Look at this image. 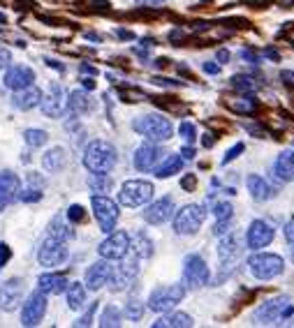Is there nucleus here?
Instances as JSON below:
<instances>
[{
  "mask_svg": "<svg viewBox=\"0 0 294 328\" xmlns=\"http://www.w3.org/2000/svg\"><path fill=\"white\" fill-rule=\"evenodd\" d=\"M19 199L26 201V204H30V201H40V199H42V192H40V190H26V192L19 194Z\"/></svg>",
  "mask_w": 294,
  "mask_h": 328,
  "instance_id": "c03bdc74",
  "label": "nucleus"
},
{
  "mask_svg": "<svg viewBox=\"0 0 294 328\" xmlns=\"http://www.w3.org/2000/svg\"><path fill=\"white\" fill-rule=\"evenodd\" d=\"M202 70L206 72V74H220V65H215V62H204V65H202Z\"/></svg>",
  "mask_w": 294,
  "mask_h": 328,
  "instance_id": "864d4df0",
  "label": "nucleus"
},
{
  "mask_svg": "<svg viewBox=\"0 0 294 328\" xmlns=\"http://www.w3.org/2000/svg\"><path fill=\"white\" fill-rule=\"evenodd\" d=\"M88 187L93 192H98V194H105V192L111 190V178L107 174H93L88 178Z\"/></svg>",
  "mask_w": 294,
  "mask_h": 328,
  "instance_id": "e433bc0d",
  "label": "nucleus"
},
{
  "mask_svg": "<svg viewBox=\"0 0 294 328\" xmlns=\"http://www.w3.org/2000/svg\"><path fill=\"white\" fill-rule=\"evenodd\" d=\"M49 236H51V238H58V240H67V238H72L70 227L65 224V220H63L61 215L51 220V224H49Z\"/></svg>",
  "mask_w": 294,
  "mask_h": 328,
  "instance_id": "c9c22d12",
  "label": "nucleus"
},
{
  "mask_svg": "<svg viewBox=\"0 0 294 328\" xmlns=\"http://www.w3.org/2000/svg\"><path fill=\"white\" fill-rule=\"evenodd\" d=\"M125 317L130 321H139L144 317V303L137 301V298L127 301V305H125Z\"/></svg>",
  "mask_w": 294,
  "mask_h": 328,
  "instance_id": "ea45409f",
  "label": "nucleus"
},
{
  "mask_svg": "<svg viewBox=\"0 0 294 328\" xmlns=\"http://www.w3.org/2000/svg\"><path fill=\"white\" fill-rule=\"evenodd\" d=\"M137 5H144V7H158L162 2H167V0H134Z\"/></svg>",
  "mask_w": 294,
  "mask_h": 328,
  "instance_id": "5fc2aeb1",
  "label": "nucleus"
},
{
  "mask_svg": "<svg viewBox=\"0 0 294 328\" xmlns=\"http://www.w3.org/2000/svg\"><path fill=\"white\" fill-rule=\"evenodd\" d=\"M23 139H26V143L30 148H40V146H44V143L49 141V134H46L44 130H26V132H23Z\"/></svg>",
  "mask_w": 294,
  "mask_h": 328,
  "instance_id": "4c0bfd02",
  "label": "nucleus"
},
{
  "mask_svg": "<svg viewBox=\"0 0 294 328\" xmlns=\"http://www.w3.org/2000/svg\"><path fill=\"white\" fill-rule=\"evenodd\" d=\"M273 236H276V231H273V227L269 222L255 220V222H250L248 231H246V245L257 252V250H264L267 245H271Z\"/></svg>",
  "mask_w": 294,
  "mask_h": 328,
  "instance_id": "4468645a",
  "label": "nucleus"
},
{
  "mask_svg": "<svg viewBox=\"0 0 294 328\" xmlns=\"http://www.w3.org/2000/svg\"><path fill=\"white\" fill-rule=\"evenodd\" d=\"M181 169H183V157H181V155H169V157H165L153 171H155L158 178H169V176H174V174H181Z\"/></svg>",
  "mask_w": 294,
  "mask_h": 328,
  "instance_id": "7c9ffc66",
  "label": "nucleus"
},
{
  "mask_svg": "<svg viewBox=\"0 0 294 328\" xmlns=\"http://www.w3.org/2000/svg\"><path fill=\"white\" fill-rule=\"evenodd\" d=\"M12 257V252H9V248L5 245V243H0V268H5V264H7V259Z\"/></svg>",
  "mask_w": 294,
  "mask_h": 328,
  "instance_id": "8fccbe9b",
  "label": "nucleus"
},
{
  "mask_svg": "<svg viewBox=\"0 0 294 328\" xmlns=\"http://www.w3.org/2000/svg\"><path fill=\"white\" fill-rule=\"evenodd\" d=\"M65 293H67V308L70 310H81L84 308V303H86V284L70 282Z\"/></svg>",
  "mask_w": 294,
  "mask_h": 328,
  "instance_id": "2f4dec72",
  "label": "nucleus"
},
{
  "mask_svg": "<svg viewBox=\"0 0 294 328\" xmlns=\"http://www.w3.org/2000/svg\"><path fill=\"white\" fill-rule=\"evenodd\" d=\"M246 187H248L250 196H252L255 201H269V199L276 196V190L269 185V180H264V178L257 176V174H250V176L246 178Z\"/></svg>",
  "mask_w": 294,
  "mask_h": 328,
  "instance_id": "393cba45",
  "label": "nucleus"
},
{
  "mask_svg": "<svg viewBox=\"0 0 294 328\" xmlns=\"http://www.w3.org/2000/svg\"><path fill=\"white\" fill-rule=\"evenodd\" d=\"M215 58H218L220 65H225V62H230V51H227V49H220V51L215 54Z\"/></svg>",
  "mask_w": 294,
  "mask_h": 328,
  "instance_id": "4d7b16f0",
  "label": "nucleus"
},
{
  "mask_svg": "<svg viewBox=\"0 0 294 328\" xmlns=\"http://www.w3.org/2000/svg\"><path fill=\"white\" fill-rule=\"evenodd\" d=\"M285 240L294 248V220H290L285 224Z\"/></svg>",
  "mask_w": 294,
  "mask_h": 328,
  "instance_id": "603ef678",
  "label": "nucleus"
},
{
  "mask_svg": "<svg viewBox=\"0 0 294 328\" xmlns=\"http://www.w3.org/2000/svg\"><path fill=\"white\" fill-rule=\"evenodd\" d=\"M211 213L215 215V222H232L234 208H232V204H227V201H220V204L213 206V211H211Z\"/></svg>",
  "mask_w": 294,
  "mask_h": 328,
  "instance_id": "58836bf2",
  "label": "nucleus"
},
{
  "mask_svg": "<svg viewBox=\"0 0 294 328\" xmlns=\"http://www.w3.org/2000/svg\"><path fill=\"white\" fill-rule=\"evenodd\" d=\"M153 185L148 180H125L121 192H118V201L125 208H139V206L148 204L153 199Z\"/></svg>",
  "mask_w": 294,
  "mask_h": 328,
  "instance_id": "0eeeda50",
  "label": "nucleus"
},
{
  "mask_svg": "<svg viewBox=\"0 0 294 328\" xmlns=\"http://www.w3.org/2000/svg\"><path fill=\"white\" fill-rule=\"evenodd\" d=\"M44 314H46V293L42 291L30 293L28 301L23 303V310H21V324L23 326H37L44 319Z\"/></svg>",
  "mask_w": 294,
  "mask_h": 328,
  "instance_id": "2eb2a0df",
  "label": "nucleus"
},
{
  "mask_svg": "<svg viewBox=\"0 0 294 328\" xmlns=\"http://www.w3.org/2000/svg\"><path fill=\"white\" fill-rule=\"evenodd\" d=\"M130 252H132L134 257H139V259L153 257V243H151V238H148L144 231L134 233L132 238H130Z\"/></svg>",
  "mask_w": 294,
  "mask_h": 328,
  "instance_id": "c756f323",
  "label": "nucleus"
},
{
  "mask_svg": "<svg viewBox=\"0 0 294 328\" xmlns=\"http://www.w3.org/2000/svg\"><path fill=\"white\" fill-rule=\"evenodd\" d=\"M84 217H86V213H84V208H81L79 204H74V206L67 208V220H70V222L77 224V222H84Z\"/></svg>",
  "mask_w": 294,
  "mask_h": 328,
  "instance_id": "37998d69",
  "label": "nucleus"
},
{
  "mask_svg": "<svg viewBox=\"0 0 294 328\" xmlns=\"http://www.w3.org/2000/svg\"><path fill=\"white\" fill-rule=\"evenodd\" d=\"M111 268L114 266L109 264V259H100V261H95V264L86 270V277H84L86 289H90V291L102 289V287L109 282V277H111Z\"/></svg>",
  "mask_w": 294,
  "mask_h": 328,
  "instance_id": "a211bd4d",
  "label": "nucleus"
},
{
  "mask_svg": "<svg viewBox=\"0 0 294 328\" xmlns=\"http://www.w3.org/2000/svg\"><path fill=\"white\" fill-rule=\"evenodd\" d=\"M225 107L239 116H252L259 109V102L252 97V93H239L236 97H227Z\"/></svg>",
  "mask_w": 294,
  "mask_h": 328,
  "instance_id": "4be33fe9",
  "label": "nucleus"
},
{
  "mask_svg": "<svg viewBox=\"0 0 294 328\" xmlns=\"http://www.w3.org/2000/svg\"><path fill=\"white\" fill-rule=\"evenodd\" d=\"M70 257V252H67V245H65V240H58V238H49L42 243V248L37 252V261L46 268H56L65 264Z\"/></svg>",
  "mask_w": 294,
  "mask_h": 328,
  "instance_id": "f8f14e48",
  "label": "nucleus"
},
{
  "mask_svg": "<svg viewBox=\"0 0 294 328\" xmlns=\"http://www.w3.org/2000/svg\"><path fill=\"white\" fill-rule=\"evenodd\" d=\"M186 298V284H169V287H155L148 296V310L153 312H169Z\"/></svg>",
  "mask_w": 294,
  "mask_h": 328,
  "instance_id": "423d86ee",
  "label": "nucleus"
},
{
  "mask_svg": "<svg viewBox=\"0 0 294 328\" xmlns=\"http://www.w3.org/2000/svg\"><path fill=\"white\" fill-rule=\"evenodd\" d=\"M181 155H183V160H192V157H195V148H192V146L188 143L186 148L181 151Z\"/></svg>",
  "mask_w": 294,
  "mask_h": 328,
  "instance_id": "13d9d810",
  "label": "nucleus"
},
{
  "mask_svg": "<svg viewBox=\"0 0 294 328\" xmlns=\"http://www.w3.org/2000/svg\"><path fill=\"white\" fill-rule=\"evenodd\" d=\"M81 72H88V74H98L95 67H90V65H81Z\"/></svg>",
  "mask_w": 294,
  "mask_h": 328,
  "instance_id": "e2e57ef3",
  "label": "nucleus"
},
{
  "mask_svg": "<svg viewBox=\"0 0 294 328\" xmlns=\"http://www.w3.org/2000/svg\"><path fill=\"white\" fill-rule=\"evenodd\" d=\"M287 155H290V160L294 162V148H292V151H287Z\"/></svg>",
  "mask_w": 294,
  "mask_h": 328,
  "instance_id": "338daca9",
  "label": "nucleus"
},
{
  "mask_svg": "<svg viewBox=\"0 0 294 328\" xmlns=\"http://www.w3.org/2000/svg\"><path fill=\"white\" fill-rule=\"evenodd\" d=\"M67 284H70V280L63 273H44L37 277V289L42 293H46V296H49V293H51V296L63 293L67 289Z\"/></svg>",
  "mask_w": 294,
  "mask_h": 328,
  "instance_id": "b1692460",
  "label": "nucleus"
},
{
  "mask_svg": "<svg viewBox=\"0 0 294 328\" xmlns=\"http://www.w3.org/2000/svg\"><path fill=\"white\" fill-rule=\"evenodd\" d=\"M40 109L49 118H61L67 111V97H65V90H63L61 83H54L51 90H49V95H42Z\"/></svg>",
  "mask_w": 294,
  "mask_h": 328,
  "instance_id": "f3484780",
  "label": "nucleus"
},
{
  "mask_svg": "<svg viewBox=\"0 0 294 328\" xmlns=\"http://www.w3.org/2000/svg\"><path fill=\"white\" fill-rule=\"evenodd\" d=\"M14 107L21 109V111H30V109L40 107V102H42V90L37 88V86H26V88L21 90H14Z\"/></svg>",
  "mask_w": 294,
  "mask_h": 328,
  "instance_id": "5701e85b",
  "label": "nucleus"
},
{
  "mask_svg": "<svg viewBox=\"0 0 294 328\" xmlns=\"http://www.w3.org/2000/svg\"><path fill=\"white\" fill-rule=\"evenodd\" d=\"M273 174H276L283 183H292V180H294V162L290 160L287 151L278 155L276 164H273Z\"/></svg>",
  "mask_w": 294,
  "mask_h": 328,
  "instance_id": "473e14b6",
  "label": "nucleus"
},
{
  "mask_svg": "<svg viewBox=\"0 0 294 328\" xmlns=\"http://www.w3.org/2000/svg\"><path fill=\"white\" fill-rule=\"evenodd\" d=\"M211 280V270L199 254H188L183 261V284L190 289H202Z\"/></svg>",
  "mask_w": 294,
  "mask_h": 328,
  "instance_id": "9d476101",
  "label": "nucleus"
},
{
  "mask_svg": "<svg viewBox=\"0 0 294 328\" xmlns=\"http://www.w3.org/2000/svg\"><path fill=\"white\" fill-rule=\"evenodd\" d=\"M230 83H232V88L236 90V93H255V90L259 88L250 74H234Z\"/></svg>",
  "mask_w": 294,
  "mask_h": 328,
  "instance_id": "72a5a7b5",
  "label": "nucleus"
},
{
  "mask_svg": "<svg viewBox=\"0 0 294 328\" xmlns=\"http://www.w3.org/2000/svg\"><path fill=\"white\" fill-rule=\"evenodd\" d=\"M0 23H5V17H2V14H0Z\"/></svg>",
  "mask_w": 294,
  "mask_h": 328,
  "instance_id": "774afa93",
  "label": "nucleus"
},
{
  "mask_svg": "<svg viewBox=\"0 0 294 328\" xmlns=\"http://www.w3.org/2000/svg\"><path fill=\"white\" fill-rule=\"evenodd\" d=\"M118 37H121V39H134V35L127 33V30H118Z\"/></svg>",
  "mask_w": 294,
  "mask_h": 328,
  "instance_id": "680f3d73",
  "label": "nucleus"
},
{
  "mask_svg": "<svg viewBox=\"0 0 294 328\" xmlns=\"http://www.w3.org/2000/svg\"><path fill=\"white\" fill-rule=\"evenodd\" d=\"M86 37H88V39H93V42H100V39H102V37H100V35H95V33H88Z\"/></svg>",
  "mask_w": 294,
  "mask_h": 328,
  "instance_id": "69168bd1",
  "label": "nucleus"
},
{
  "mask_svg": "<svg viewBox=\"0 0 294 328\" xmlns=\"http://www.w3.org/2000/svg\"><path fill=\"white\" fill-rule=\"evenodd\" d=\"M241 58H243V60H248V62H252V65H257V62L262 60L259 54H255L252 49H243V51H241Z\"/></svg>",
  "mask_w": 294,
  "mask_h": 328,
  "instance_id": "de8ad7c7",
  "label": "nucleus"
},
{
  "mask_svg": "<svg viewBox=\"0 0 294 328\" xmlns=\"http://www.w3.org/2000/svg\"><path fill=\"white\" fill-rule=\"evenodd\" d=\"M0 194L7 199L9 204L19 199L21 194V180H19L17 174H12V171H0Z\"/></svg>",
  "mask_w": 294,
  "mask_h": 328,
  "instance_id": "bb28decb",
  "label": "nucleus"
},
{
  "mask_svg": "<svg viewBox=\"0 0 294 328\" xmlns=\"http://www.w3.org/2000/svg\"><path fill=\"white\" fill-rule=\"evenodd\" d=\"M192 326V317L186 312H174V314H165L158 321H153V328H190Z\"/></svg>",
  "mask_w": 294,
  "mask_h": 328,
  "instance_id": "cd10ccee",
  "label": "nucleus"
},
{
  "mask_svg": "<svg viewBox=\"0 0 294 328\" xmlns=\"http://www.w3.org/2000/svg\"><path fill=\"white\" fill-rule=\"evenodd\" d=\"M93 109V99L86 90H72L67 95V111L72 116H84Z\"/></svg>",
  "mask_w": 294,
  "mask_h": 328,
  "instance_id": "a878e982",
  "label": "nucleus"
},
{
  "mask_svg": "<svg viewBox=\"0 0 294 328\" xmlns=\"http://www.w3.org/2000/svg\"><path fill=\"white\" fill-rule=\"evenodd\" d=\"M121 310H118L116 305H107L105 310H102V317H100V326L102 328H114V326H121Z\"/></svg>",
  "mask_w": 294,
  "mask_h": 328,
  "instance_id": "f704fd0d",
  "label": "nucleus"
},
{
  "mask_svg": "<svg viewBox=\"0 0 294 328\" xmlns=\"http://www.w3.org/2000/svg\"><path fill=\"white\" fill-rule=\"evenodd\" d=\"M294 314V305L287 296H278V298H271L264 305H259L257 310L252 312V324L255 326H271V324H278V321L287 319Z\"/></svg>",
  "mask_w": 294,
  "mask_h": 328,
  "instance_id": "f03ea898",
  "label": "nucleus"
},
{
  "mask_svg": "<svg viewBox=\"0 0 294 328\" xmlns=\"http://www.w3.org/2000/svg\"><path fill=\"white\" fill-rule=\"evenodd\" d=\"M202 143H204L206 148H211V146H215V134H204V139H202Z\"/></svg>",
  "mask_w": 294,
  "mask_h": 328,
  "instance_id": "bf43d9fd",
  "label": "nucleus"
},
{
  "mask_svg": "<svg viewBox=\"0 0 294 328\" xmlns=\"http://www.w3.org/2000/svg\"><path fill=\"white\" fill-rule=\"evenodd\" d=\"M81 83H84V88H86V90L95 88V81H93V79H81Z\"/></svg>",
  "mask_w": 294,
  "mask_h": 328,
  "instance_id": "052dcab7",
  "label": "nucleus"
},
{
  "mask_svg": "<svg viewBox=\"0 0 294 328\" xmlns=\"http://www.w3.org/2000/svg\"><path fill=\"white\" fill-rule=\"evenodd\" d=\"M116 148L109 141H102V139L90 141L84 151V167L88 169L90 174H109L116 167Z\"/></svg>",
  "mask_w": 294,
  "mask_h": 328,
  "instance_id": "f257e3e1",
  "label": "nucleus"
},
{
  "mask_svg": "<svg viewBox=\"0 0 294 328\" xmlns=\"http://www.w3.org/2000/svg\"><path fill=\"white\" fill-rule=\"evenodd\" d=\"M171 215H174V199L171 196H162V199L153 201L144 211V220L148 224H165L167 220H171Z\"/></svg>",
  "mask_w": 294,
  "mask_h": 328,
  "instance_id": "aec40b11",
  "label": "nucleus"
},
{
  "mask_svg": "<svg viewBox=\"0 0 294 328\" xmlns=\"http://www.w3.org/2000/svg\"><path fill=\"white\" fill-rule=\"evenodd\" d=\"M178 134L186 139V143H195V139H197V130H195V125L192 123H181V127H178Z\"/></svg>",
  "mask_w": 294,
  "mask_h": 328,
  "instance_id": "a19ab883",
  "label": "nucleus"
},
{
  "mask_svg": "<svg viewBox=\"0 0 294 328\" xmlns=\"http://www.w3.org/2000/svg\"><path fill=\"white\" fill-rule=\"evenodd\" d=\"M95 310H98V303H93V305H90V310L86 312L79 321H74V326H90V324H93V312H95Z\"/></svg>",
  "mask_w": 294,
  "mask_h": 328,
  "instance_id": "a18cd8bd",
  "label": "nucleus"
},
{
  "mask_svg": "<svg viewBox=\"0 0 294 328\" xmlns=\"http://www.w3.org/2000/svg\"><path fill=\"white\" fill-rule=\"evenodd\" d=\"M65 164H67V153H65V148H51V151H46L44 155H42V167H44L46 171H51V174L61 171Z\"/></svg>",
  "mask_w": 294,
  "mask_h": 328,
  "instance_id": "c85d7f7f",
  "label": "nucleus"
},
{
  "mask_svg": "<svg viewBox=\"0 0 294 328\" xmlns=\"http://www.w3.org/2000/svg\"><path fill=\"white\" fill-rule=\"evenodd\" d=\"M90 206H93V215H95V220H98V224H100V231L109 233V231L116 229L118 215H121L118 213L116 201H111V199L105 194H95L90 199Z\"/></svg>",
  "mask_w": 294,
  "mask_h": 328,
  "instance_id": "1a4fd4ad",
  "label": "nucleus"
},
{
  "mask_svg": "<svg viewBox=\"0 0 294 328\" xmlns=\"http://www.w3.org/2000/svg\"><path fill=\"white\" fill-rule=\"evenodd\" d=\"M132 130L144 134V136L153 143L167 141V139H171V132H174L169 118H165V116H160V114H151V116L137 118L132 123Z\"/></svg>",
  "mask_w": 294,
  "mask_h": 328,
  "instance_id": "7ed1b4c3",
  "label": "nucleus"
},
{
  "mask_svg": "<svg viewBox=\"0 0 294 328\" xmlns=\"http://www.w3.org/2000/svg\"><path fill=\"white\" fill-rule=\"evenodd\" d=\"M206 220V211L204 206L199 204H188L181 211L174 213V231L178 236H192L202 229V224Z\"/></svg>",
  "mask_w": 294,
  "mask_h": 328,
  "instance_id": "39448f33",
  "label": "nucleus"
},
{
  "mask_svg": "<svg viewBox=\"0 0 294 328\" xmlns=\"http://www.w3.org/2000/svg\"><path fill=\"white\" fill-rule=\"evenodd\" d=\"M121 264L111 268V277H109V289L111 291H125L130 284L134 282V277L139 275V257H127L125 254L123 259H118Z\"/></svg>",
  "mask_w": 294,
  "mask_h": 328,
  "instance_id": "6e6552de",
  "label": "nucleus"
},
{
  "mask_svg": "<svg viewBox=\"0 0 294 328\" xmlns=\"http://www.w3.org/2000/svg\"><path fill=\"white\" fill-rule=\"evenodd\" d=\"M246 151V146H243V143H234L232 148H230V151L225 153V157H223V164L225 167H227V164H230V162H234L236 160V157H239L241 153Z\"/></svg>",
  "mask_w": 294,
  "mask_h": 328,
  "instance_id": "79ce46f5",
  "label": "nucleus"
},
{
  "mask_svg": "<svg viewBox=\"0 0 294 328\" xmlns=\"http://www.w3.org/2000/svg\"><path fill=\"white\" fill-rule=\"evenodd\" d=\"M280 81L285 83L287 88H294V72L283 70V72H280Z\"/></svg>",
  "mask_w": 294,
  "mask_h": 328,
  "instance_id": "09e8293b",
  "label": "nucleus"
},
{
  "mask_svg": "<svg viewBox=\"0 0 294 328\" xmlns=\"http://www.w3.org/2000/svg\"><path fill=\"white\" fill-rule=\"evenodd\" d=\"M5 70L7 72H5V79L2 81H5V86L9 90H21L35 81V72L30 70L28 65H7Z\"/></svg>",
  "mask_w": 294,
  "mask_h": 328,
  "instance_id": "6ab92c4d",
  "label": "nucleus"
},
{
  "mask_svg": "<svg viewBox=\"0 0 294 328\" xmlns=\"http://www.w3.org/2000/svg\"><path fill=\"white\" fill-rule=\"evenodd\" d=\"M23 280L21 277H12L7 282L0 284V310L2 312H14L23 303Z\"/></svg>",
  "mask_w": 294,
  "mask_h": 328,
  "instance_id": "ddd939ff",
  "label": "nucleus"
},
{
  "mask_svg": "<svg viewBox=\"0 0 294 328\" xmlns=\"http://www.w3.org/2000/svg\"><path fill=\"white\" fill-rule=\"evenodd\" d=\"M248 268L257 280L269 282L285 270V261L280 254H273V252H257L248 259Z\"/></svg>",
  "mask_w": 294,
  "mask_h": 328,
  "instance_id": "20e7f679",
  "label": "nucleus"
},
{
  "mask_svg": "<svg viewBox=\"0 0 294 328\" xmlns=\"http://www.w3.org/2000/svg\"><path fill=\"white\" fill-rule=\"evenodd\" d=\"M100 257L109 259V261H118L125 254H130V236L125 231H109L107 238L100 243Z\"/></svg>",
  "mask_w": 294,
  "mask_h": 328,
  "instance_id": "9b49d317",
  "label": "nucleus"
},
{
  "mask_svg": "<svg viewBox=\"0 0 294 328\" xmlns=\"http://www.w3.org/2000/svg\"><path fill=\"white\" fill-rule=\"evenodd\" d=\"M181 187H183L186 192H192V190L197 187V178H195V174H188V176L181 178Z\"/></svg>",
  "mask_w": 294,
  "mask_h": 328,
  "instance_id": "49530a36",
  "label": "nucleus"
},
{
  "mask_svg": "<svg viewBox=\"0 0 294 328\" xmlns=\"http://www.w3.org/2000/svg\"><path fill=\"white\" fill-rule=\"evenodd\" d=\"M162 148L158 146V143H142L137 151H134V157H132V162H134V169L137 171H144V174H148V171H153V169L158 167L162 162Z\"/></svg>",
  "mask_w": 294,
  "mask_h": 328,
  "instance_id": "dca6fc26",
  "label": "nucleus"
},
{
  "mask_svg": "<svg viewBox=\"0 0 294 328\" xmlns=\"http://www.w3.org/2000/svg\"><path fill=\"white\" fill-rule=\"evenodd\" d=\"M7 204H9V201H7V199H5V196H2V194H0V213L5 211V206H7Z\"/></svg>",
  "mask_w": 294,
  "mask_h": 328,
  "instance_id": "0e129e2a",
  "label": "nucleus"
},
{
  "mask_svg": "<svg viewBox=\"0 0 294 328\" xmlns=\"http://www.w3.org/2000/svg\"><path fill=\"white\" fill-rule=\"evenodd\" d=\"M264 58H271V60H280V54H278L276 49H273V46H269V49H264Z\"/></svg>",
  "mask_w": 294,
  "mask_h": 328,
  "instance_id": "6e6d98bb",
  "label": "nucleus"
},
{
  "mask_svg": "<svg viewBox=\"0 0 294 328\" xmlns=\"http://www.w3.org/2000/svg\"><path fill=\"white\" fill-rule=\"evenodd\" d=\"M9 62H12V54H9L7 49H2V46H0V70H5Z\"/></svg>",
  "mask_w": 294,
  "mask_h": 328,
  "instance_id": "3c124183",
  "label": "nucleus"
},
{
  "mask_svg": "<svg viewBox=\"0 0 294 328\" xmlns=\"http://www.w3.org/2000/svg\"><path fill=\"white\" fill-rule=\"evenodd\" d=\"M241 252H243V248H241V238L236 233H227L218 245V257H220V264L225 268L232 266L234 261L241 257Z\"/></svg>",
  "mask_w": 294,
  "mask_h": 328,
  "instance_id": "412c9836",
  "label": "nucleus"
}]
</instances>
